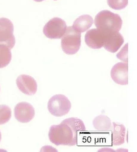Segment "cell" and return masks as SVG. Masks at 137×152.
<instances>
[{"label": "cell", "instance_id": "cell-1", "mask_svg": "<svg viewBox=\"0 0 137 152\" xmlns=\"http://www.w3.org/2000/svg\"><path fill=\"white\" fill-rule=\"evenodd\" d=\"M85 130L82 120L72 117L64 120L60 124L51 126L48 136L50 142L56 145L74 146L77 144V132Z\"/></svg>", "mask_w": 137, "mask_h": 152}, {"label": "cell", "instance_id": "cell-2", "mask_svg": "<svg viewBox=\"0 0 137 152\" xmlns=\"http://www.w3.org/2000/svg\"><path fill=\"white\" fill-rule=\"evenodd\" d=\"M95 25L104 34L119 32L122 28L123 21L118 14L110 11H101L96 15Z\"/></svg>", "mask_w": 137, "mask_h": 152}, {"label": "cell", "instance_id": "cell-3", "mask_svg": "<svg viewBox=\"0 0 137 152\" xmlns=\"http://www.w3.org/2000/svg\"><path fill=\"white\" fill-rule=\"evenodd\" d=\"M81 33L75 31L73 26L67 28L62 37L61 46L64 53L67 55H74L79 51L81 46Z\"/></svg>", "mask_w": 137, "mask_h": 152}, {"label": "cell", "instance_id": "cell-4", "mask_svg": "<svg viewBox=\"0 0 137 152\" xmlns=\"http://www.w3.org/2000/svg\"><path fill=\"white\" fill-rule=\"evenodd\" d=\"M71 108V103L67 97L63 94H57L51 98L48 102L47 108L51 115L61 117L67 115Z\"/></svg>", "mask_w": 137, "mask_h": 152}, {"label": "cell", "instance_id": "cell-5", "mask_svg": "<svg viewBox=\"0 0 137 152\" xmlns=\"http://www.w3.org/2000/svg\"><path fill=\"white\" fill-rule=\"evenodd\" d=\"M67 26L64 20L55 17L45 24L43 32L45 36L50 39H61L66 31Z\"/></svg>", "mask_w": 137, "mask_h": 152}, {"label": "cell", "instance_id": "cell-6", "mask_svg": "<svg viewBox=\"0 0 137 152\" xmlns=\"http://www.w3.org/2000/svg\"><path fill=\"white\" fill-rule=\"evenodd\" d=\"M13 32L12 21L7 18H0V45H5L10 49L13 48L15 44Z\"/></svg>", "mask_w": 137, "mask_h": 152}, {"label": "cell", "instance_id": "cell-7", "mask_svg": "<svg viewBox=\"0 0 137 152\" xmlns=\"http://www.w3.org/2000/svg\"><path fill=\"white\" fill-rule=\"evenodd\" d=\"M16 119L20 122L27 123L32 120L35 115L34 107L27 102L18 103L14 109Z\"/></svg>", "mask_w": 137, "mask_h": 152}, {"label": "cell", "instance_id": "cell-8", "mask_svg": "<svg viewBox=\"0 0 137 152\" xmlns=\"http://www.w3.org/2000/svg\"><path fill=\"white\" fill-rule=\"evenodd\" d=\"M110 75L116 83L121 86L128 84V63L119 62L112 68Z\"/></svg>", "mask_w": 137, "mask_h": 152}, {"label": "cell", "instance_id": "cell-9", "mask_svg": "<svg viewBox=\"0 0 137 152\" xmlns=\"http://www.w3.org/2000/svg\"><path fill=\"white\" fill-rule=\"evenodd\" d=\"M16 84L19 90L27 95L35 94L38 86L35 80L30 75H21L16 80Z\"/></svg>", "mask_w": 137, "mask_h": 152}, {"label": "cell", "instance_id": "cell-10", "mask_svg": "<svg viewBox=\"0 0 137 152\" xmlns=\"http://www.w3.org/2000/svg\"><path fill=\"white\" fill-rule=\"evenodd\" d=\"M105 40V34L98 29H91L85 34V43L93 49H101L104 46Z\"/></svg>", "mask_w": 137, "mask_h": 152}, {"label": "cell", "instance_id": "cell-11", "mask_svg": "<svg viewBox=\"0 0 137 152\" xmlns=\"http://www.w3.org/2000/svg\"><path fill=\"white\" fill-rule=\"evenodd\" d=\"M105 34V40L103 47L108 51L115 53L124 44L123 37L119 32Z\"/></svg>", "mask_w": 137, "mask_h": 152}, {"label": "cell", "instance_id": "cell-12", "mask_svg": "<svg viewBox=\"0 0 137 152\" xmlns=\"http://www.w3.org/2000/svg\"><path fill=\"white\" fill-rule=\"evenodd\" d=\"M112 132V144L114 145H119L125 142L126 129L123 124L115 123L113 122Z\"/></svg>", "mask_w": 137, "mask_h": 152}, {"label": "cell", "instance_id": "cell-13", "mask_svg": "<svg viewBox=\"0 0 137 152\" xmlns=\"http://www.w3.org/2000/svg\"><path fill=\"white\" fill-rule=\"evenodd\" d=\"M93 19L89 15L80 16L74 21L73 27L79 33H82L88 30L93 23Z\"/></svg>", "mask_w": 137, "mask_h": 152}, {"label": "cell", "instance_id": "cell-14", "mask_svg": "<svg viewBox=\"0 0 137 152\" xmlns=\"http://www.w3.org/2000/svg\"><path fill=\"white\" fill-rule=\"evenodd\" d=\"M93 125L96 130L100 131H109L113 128L110 119L104 115H99L94 118Z\"/></svg>", "mask_w": 137, "mask_h": 152}, {"label": "cell", "instance_id": "cell-15", "mask_svg": "<svg viewBox=\"0 0 137 152\" xmlns=\"http://www.w3.org/2000/svg\"><path fill=\"white\" fill-rule=\"evenodd\" d=\"M11 60L10 49L5 45H0V69L7 66Z\"/></svg>", "mask_w": 137, "mask_h": 152}, {"label": "cell", "instance_id": "cell-16", "mask_svg": "<svg viewBox=\"0 0 137 152\" xmlns=\"http://www.w3.org/2000/svg\"><path fill=\"white\" fill-rule=\"evenodd\" d=\"M10 108L6 105H0V125L7 123L11 117Z\"/></svg>", "mask_w": 137, "mask_h": 152}, {"label": "cell", "instance_id": "cell-17", "mask_svg": "<svg viewBox=\"0 0 137 152\" xmlns=\"http://www.w3.org/2000/svg\"><path fill=\"white\" fill-rule=\"evenodd\" d=\"M108 5L115 10H121L127 7L128 0H107Z\"/></svg>", "mask_w": 137, "mask_h": 152}, {"label": "cell", "instance_id": "cell-18", "mask_svg": "<svg viewBox=\"0 0 137 152\" xmlns=\"http://www.w3.org/2000/svg\"><path fill=\"white\" fill-rule=\"evenodd\" d=\"M128 44L127 43L120 52L116 55V57L118 59L127 63L128 62Z\"/></svg>", "mask_w": 137, "mask_h": 152}, {"label": "cell", "instance_id": "cell-19", "mask_svg": "<svg viewBox=\"0 0 137 152\" xmlns=\"http://www.w3.org/2000/svg\"><path fill=\"white\" fill-rule=\"evenodd\" d=\"M98 151L99 152H115V151L114 150L110 148H103L101 149L100 150Z\"/></svg>", "mask_w": 137, "mask_h": 152}, {"label": "cell", "instance_id": "cell-20", "mask_svg": "<svg viewBox=\"0 0 137 152\" xmlns=\"http://www.w3.org/2000/svg\"><path fill=\"white\" fill-rule=\"evenodd\" d=\"M34 1L35 2H40L43 1H44V0H34Z\"/></svg>", "mask_w": 137, "mask_h": 152}, {"label": "cell", "instance_id": "cell-21", "mask_svg": "<svg viewBox=\"0 0 137 152\" xmlns=\"http://www.w3.org/2000/svg\"><path fill=\"white\" fill-rule=\"evenodd\" d=\"M1 134L0 131V142H1Z\"/></svg>", "mask_w": 137, "mask_h": 152}, {"label": "cell", "instance_id": "cell-22", "mask_svg": "<svg viewBox=\"0 0 137 152\" xmlns=\"http://www.w3.org/2000/svg\"><path fill=\"white\" fill-rule=\"evenodd\" d=\"M55 1H57V0H55Z\"/></svg>", "mask_w": 137, "mask_h": 152}]
</instances>
